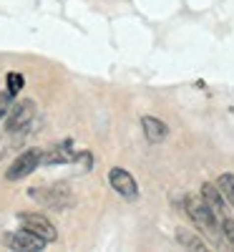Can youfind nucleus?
<instances>
[{
	"label": "nucleus",
	"instance_id": "5",
	"mask_svg": "<svg viewBox=\"0 0 234 252\" xmlns=\"http://www.w3.org/2000/svg\"><path fill=\"white\" fill-rule=\"evenodd\" d=\"M35 116V101H20L15 103V106L10 109L8 119H5V131L8 134H18L20 129H26V126L30 124V119Z\"/></svg>",
	"mask_w": 234,
	"mask_h": 252
},
{
	"label": "nucleus",
	"instance_id": "11",
	"mask_svg": "<svg viewBox=\"0 0 234 252\" xmlns=\"http://www.w3.org/2000/svg\"><path fill=\"white\" fill-rule=\"evenodd\" d=\"M217 187L222 189L224 199L234 207V174H222V177L217 179Z\"/></svg>",
	"mask_w": 234,
	"mask_h": 252
},
{
	"label": "nucleus",
	"instance_id": "9",
	"mask_svg": "<svg viewBox=\"0 0 234 252\" xmlns=\"http://www.w3.org/2000/svg\"><path fill=\"white\" fill-rule=\"evenodd\" d=\"M202 197L211 204V209H214L217 215H222L224 212V194H222V189L217 187V184H209V182H204L202 184Z\"/></svg>",
	"mask_w": 234,
	"mask_h": 252
},
{
	"label": "nucleus",
	"instance_id": "4",
	"mask_svg": "<svg viewBox=\"0 0 234 252\" xmlns=\"http://www.w3.org/2000/svg\"><path fill=\"white\" fill-rule=\"evenodd\" d=\"M20 224H23L26 229H30L33 235L38 237H43L46 242H56L58 240V232H56V227L48 217H43L40 212H26V215H18Z\"/></svg>",
	"mask_w": 234,
	"mask_h": 252
},
{
	"label": "nucleus",
	"instance_id": "2",
	"mask_svg": "<svg viewBox=\"0 0 234 252\" xmlns=\"http://www.w3.org/2000/svg\"><path fill=\"white\" fill-rule=\"evenodd\" d=\"M43 164V149H28L23 152L13 164H10V169L5 172V179L15 182V179H23L28 177L33 169H38V166Z\"/></svg>",
	"mask_w": 234,
	"mask_h": 252
},
{
	"label": "nucleus",
	"instance_id": "3",
	"mask_svg": "<svg viewBox=\"0 0 234 252\" xmlns=\"http://www.w3.org/2000/svg\"><path fill=\"white\" fill-rule=\"evenodd\" d=\"M30 197L38 199L40 204L53 207V209H66V207H71V202H73V197H71V192H68L66 184H56L53 189H40V192H38V187H33V189H30Z\"/></svg>",
	"mask_w": 234,
	"mask_h": 252
},
{
	"label": "nucleus",
	"instance_id": "14",
	"mask_svg": "<svg viewBox=\"0 0 234 252\" xmlns=\"http://www.w3.org/2000/svg\"><path fill=\"white\" fill-rule=\"evenodd\" d=\"M10 109H13V94L10 91L0 94V119H8Z\"/></svg>",
	"mask_w": 234,
	"mask_h": 252
},
{
	"label": "nucleus",
	"instance_id": "7",
	"mask_svg": "<svg viewBox=\"0 0 234 252\" xmlns=\"http://www.w3.org/2000/svg\"><path fill=\"white\" fill-rule=\"evenodd\" d=\"M109 182L123 199H136L139 197V187H136L134 177L126 169H121V166H116V169L109 172Z\"/></svg>",
	"mask_w": 234,
	"mask_h": 252
},
{
	"label": "nucleus",
	"instance_id": "12",
	"mask_svg": "<svg viewBox=\"0 0 234 252\" xmlns=\"http://www.w3.org/2000/svg\"><path fill=\"white\" fill-rule=\"evenodd\" d=\"M176 240H179L181 245L191 247V250H204V242H202L199 237H194V235H189V232H184V229H179V235H176Z\"/></svg>",
	"mask_w": 234,
	"mask_h": 252
},
{
	"label": "nucleus",
	"instance_id": "1",
	"mask_svg": "<svg viewBox=\"0 0 234 252\" xmlns=\"http://www.w3.org/2000/svg\"><path fill=\"white\" fill-rule=\"evenodd\" d=\"M184 204H186V215L194 220L202 229L214 232V229H217V212L211 209V204L204 197H186Z\"/></svg>",
	"mask_w": 234,
	"mask_h": 252
},
{
	"label": "nucleus",
	"instance_id": "6",
	"mask_svg": "<svg viewBox=\"0 0 234 252\" xmlns=\"http://www.w3.org/2000/svg\"><path fill=\"white\" fill-rule=\"evenodd\" d=\"M10 250H26V252H38V250H43V245H46V240L43 237H38V235H33L30 229H18V232H10V235H5V240H3Z\"/></svg>",
	"mask_w": 234,
	"mask_h": 252
},
{
	"label": "nucleus",
	"instance_id": "16",
	"mask_svg": "<svg viewBox=\"0 0 234 252\" xmlns=\"http://www.w3.org/2000/svg\"><path fill=\"white\" fill-rule=\"evenodd\" d=\"M5 152H8V141H5V139H0V159L5 157Z\"/></svg>",
	"mask_w": 234,
	"mask_h": 252
},
{
	"label": "nucleus",
	"instance_id": "13",
	"mask_svg": "<svg viewBox=\"0 0 234 252\" xmlns=\"http://www.w3.org/2000/svg\"><path fill=\"white\" fill-rule=\"evenodd\" d=\"M23 83H26V78L20 76V73H8V91H10L13 96H15V94H20Z\"/></svg>",
	"mask_w": 234,
	"mask_h": 252
},
{
	"label": "nucleus",
	"instance_id": "8",
	"mask_svg": "<svg viewBox=\"0 0 234 252\" xmlns=\"http://www.w3.org/2000/svg\"><path fill=\"white\" fill-rule=\"evenodd\" d=\"M141 129H144L146 139L151 141V144L164 141V139H166V134H169V126H166L164 121L154 119V116H144V119H141Z\"/></svg>",
	"mask_w": 234,
	"mask_h": 252
},
{
	"label": "nucleus",
	"instance_id": "15",
	"mask_svg": "<svg viewBox=\"0 0 234 252\" xmlns=\"http://www.w3.org/2000/svg\"><path fill=\"white\" fill-rule=\"evenodd\" d=\"M222 232H224V237L234 245V220H224V222H222Z\"/></svg>",
	"mask_w": 234,
	"mask_h": 252
},
{
	"label": "nucleus",
	"instance_id": "10",
	"mask_svg": "<svg viewBox=\"0 0 234 252\" xmlns=\"http://www.w3.org/2000/svg\"><path fill=\"white\" fill-rule=\"evenodd\" d=\"M76 154L66 146H51V149H43V164H66V161H73Z\"/></svg>",
	"mask_w": 234,
	"mask_h": 252
}]
</instances>
